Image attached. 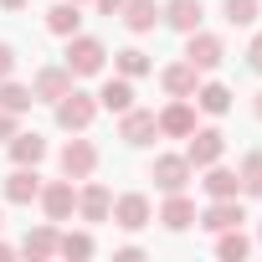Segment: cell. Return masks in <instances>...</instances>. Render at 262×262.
Returning a JSON list of instances; mask_svg holds the SVG:
<instances>
[{
  "instance_id": "26",
  "label": "cell",
  "mask_w": 262,
  "mask_h": 262,
  "mask_svg": "<svg viewBox=\"0 0 262 262\" xmlns=\"http://www.w3.org/2000/svg\"><path fill=\"white\" fill-rule=\"evenodd\" d=\"M247 252H252V242H247L236 226H226V231H221V242H216V257H226V262H242Z\"/></svg>"
},
{
  "instance_id": "23",
  "label": "cell",
  "mask_w": 262,
  "mask_h": 262,
  "mask_svg": "<svg viewBox=\"0 0 262 262\" xmlns=\"http://www.w3.org/2000/svg\"><path fill=\"white\" fill-rule=\"evenodd\" d=\"M211 175H206V190H211V201H226V195H236L242 190V180H236V170H216V165H206Z\"/></svg>"
},
{
  "instance_id": "34",
  "label": "cell",
  "mask_w": 262,
  "mask_h": 262,
  "mask_svg": "<svg viewBox=\"0 0 262 262\" xmlns=\"http://www.w3.org/2000/svg\"><path fill=\"white\" fill-rule=\"evenodd\" d=\"M98 11H108V16H113V11H123V0H98Z\"/></svg>"
},
{
  "instance_id": "38",
  "label": "cell",
  "mask_w": 262,
  "mask_h": 262,
  "mask_svg": "<svg viewBox=\"0 0 262 262\" xmlns=\"http://www.w3.org/2000/svg\"><path fill=\"white\" fill-rule=\"evenodd\" d=\"M77 6H82V0H77Z\"/></svg>"
},
{
  "instance_id": "22",
  "label": "cell",
  "mask_w": 262,
  "mask_h": 262,
  "mask_svg": "<svg viewBox=\"0 0 262 262\" xmlns=\"http://www.w3.org/2000/svg\"><path fill=\"white\" fill-rule=\"evenodd\" d=\"M31 103H36V93H31V88H21V82H11V77L0 82V108H6V113H26Z\"/></svg>"
},
{
  "instance_id": "8",
  "label": "cell",
  "mask_w": 262,
  "mask_h": 262,
  "mask_svg": "<svg viewBox=\"0 0 262 262\" xmlns=\"http://www.w3.org/2000/svg\"><path fill=\"white\" fill-rule=\"evenodd\" d=\"M185 180H190V160L185 155H160L155 160V185L170 195V190H185Z\"/></svg>"
},
{
  "instance_id": "25",
  "label": "cell",
  "mask_w": 262,
  "mask_h": 262,
  "mask_svg": "<svg viewBox=\"0 0 262 262\" xmlns=\"http://www.w3.org/2000/svg\"><path fill=\"white\" fill-rule=\"evenodd\" d=\"M195 103H201L206 113H226V108H231V88H221V82H206V88H195Z\"/></svg>"
},
{
  "instance_id": "9",
  "label": "cell",
  "mask_w": 262,
  "mask_h": 262,
  "mask_svg": "<svg viewBox=\"0 0 262 262\" xmlns=\"http://www.w3.org/2000/svg\"><path fill=\"white\" fill-rule=\"evenodd\" d=\"M185 62H190L195 72H211V67H221V41H216V36H206V31H190Z\"/></svg>"
},
{
  "instance_id": "31",
  "label": "cell",
  "mask_w": 262,
  "mask_h": 262,
  "mask_svg": "<svg viewBox=\"0 0 262 262\" xmlns=\"http://www.w3.org/2000/svg\"><path fill=\"white\" fill-rule=\"evenodd\" d=\"M11 72H16V52H11V47H6V41H0V82H6V77H11Z\"/></svg>"
},
{
  "instance_id": "11",
  "label": "cell",
  "mask_w": 262,
  "mask_h": 262,
  "mask_svg": "<svg viewBox=\"0 0 262 262\" xmlns=\"http://www.w3.org/2000/svg\"><path fill=\"white\" fill-rule=\"evenodd\" d=\"M113 221H118L123 231H139V226L149 221V201H144L139 190H134V195H118V201H113Z\"/></svg>"
},
{
  "instance_id": "20",
  "label": "cell",
  "mask_w": 262,
  "mask_h": 262,
  "mask_svg": "<svg viewBox=\"0 0 262 262\" xmlns=\"http://www.w3.org/2000/svg\"><path fill=\"white\" fill-rule=\"evenodd\" d=\"M77 206H82V221H108V211H113V195H108L103 185H88V190L77 195Z\"/></svg>"
},
{
  "instance_id": "12",
  "label": "cell",
  "mask_w": 262,
  "mask_h": 262,
  "mask_svg": "<svg viewBox=\"0 0 262 262\" xmlns=\"http://www.w3.org/2000/svg\"><path fill=\"white\" fill-rule=\"evenodd\" d=\"M190 128H195V108L180 98V103H170L165 113H160V134H170V139H190Z\"/></svg>"
},
{
  "instance_id": "6",
  "label": "cell",
  "mask_w": 262,
  "mask_h": 262,
  "mask_svg": "<svg viewBox=\"0 0 262 262\" xmlns=\"http://www.w3.org/2000/svg\"><path fill=\"white\" fill-rule=\"evenodd\" d=\"M118 134H123V144H149V139L160 134V118H155V113H144V108H123Z\"/></svg>"
},
{
  "instance_id": "30",
  "label": "cell",
  "mask_w": 262,
  "mask_h": 262,
  "mask_svg": "<svg viewBox=\"0 0 262 262\" xmlns=\"http://www.w3.org/2000/svg\"><path fill=\"white\" fill-rule=\"evenodd\" d=\"M257 11H262L257 0H226V21H231V26H252Z\"/></svg>"
},
{
  "instance_id": "32",
  "label": "cell",
  "mask_w": 262,
  "mask_h": 262,
  "mask_svg": "<svg viewBox=\"0 0 262 262\" xmlns=\"http://www.w3.org/2000/svg\"><path fill=\"white\" fill-rule=\"evenodd\" d=\"M11 134H16V113H6V108H0V144H6Z\"/></svg>"
},
{
  "instance_id": "16",
  "label": "cell",
  "mask_w": 262,
  "mask_h": 262,
  "mask_svg": "<svg viewBox=\"0 0 262 262\" xmlns=\"http://www.w3.org/2000/svg\"><path fill=\"white\" fill-rule=\"evenodd\" d=\"M98 103H103V108H113V113L134 108V82H128V77H108V82H103V93H98Z\"/></svg>"
},
{
  "instance_id": "24",
  "label": "cell",
  "mask_w": 262,
  "mask_h": 262,
  "mask_svg": "<svg viewBox=\"0 0 262 262\" xmlns=\"http://www.w3.org/2000/svg\"><path fill=\"white\" fill-rule=\"evenodd\" d=\"M57 242H62V236H57L52 226H36V231H26L21 252H26V257H52V252H57Z\"/></svg>"
},
{
  "instance_id": "5",
  "label": "cell",
  "mask_w": 262,
  "mask_h": 262,
  "mask_svg": "<svg viewBox=\"0 0 262 262\" xmlns=\"http://www.w3.org/2000/svg\"><path fill=\"white\" fill-rule=\"evenodd\" d=\"M41 211H47V221H67L72 216V206H77V190H72V180H52V185H41Z\"/></svg>"
},
{
  "instance_id": "28",
  "label": "cell",
  "mask_w": 262,
  "mask_h": 262,
  "mask_svg": "<svg viewBox=\"0 0 262 262\" xmlns=\"http://www.w3.org/2000/svg\"><path fill=\"white\" fill-rule=\"evenodd\" d=\"M236 180H242V190H247V195H262V155H247Z\"/></svg>"
},
{
  "instance_id": "35",
  "label": "cell",
  "mask_w": 262,
  "mask_h": 262,
  "mask_svg": "<svg viewBox=\"0 0 262 262\" xmlns=\"http://www.w3.org/2000/svg\"><path fill=\"white\" fill-rule=\"evenodd\" d=\"M0 6H6V11H21V6H26V0H0Z\"/></svg>"
},
{
  "instance_id": "37",
  "label": "cell",
  "mask_w": 262,
  "mask_h": 262,
  "mask_svg": "<svg viewBox=\"0 0 262 262\" xmlns=\"http://www.w3.org/2000/svg\"><path fill=\"white\" fill-rule=\"evenodd\" d=\"M257 118H262V93H257Z\"/></svg>"
},
{
  "instance_id": "1",
  "label": "cell",
  "mask_w": 262,
  "mask_h": 262,
  "mask_svg": "<svg viewBox=\"0 0 262 262\" xmlns=\"http://www.w3.org/2000/svg\"><path fill=\"white\" fill-rule=\"evenodd\" d=\"M221 155H226V134H221V128H190V149H185L190 170H206Z\"/></svg>"
},
{
  "instance_id": "15",
  "label": "cell",
  "mask_w": 262,
  "mask_h": 262,
  "mask_svg": "<svg viewBox=\"0 0 262 262\" xmlns=\"http://www.w3.org/2000/svg\"><path fill=\"white\" fill-rule=\"evenodd\" d=\"M41 155H47V139L36 134V128L31 134H11V160L16 165H41Z\"/></svg>"
},
{
  "instance_id": "27",
  "label": "cell",
  "mask_w": 262,
  "mask_h": 262,
  "mask_svg": "<svg viewBox=\"0 0 262 262\" xmlns=\"http://www.w3.org/2000/svg\"><path fill=\"white\" fill-rule=\"evenodd\" d=\"M144 72H149V57H144L139 47H123V52H118V77L134 82V77H144Z\"/></svg>"
},
{
  "instance_id": "14",
  "label": "cell",
  "mask_w": 262,
  "mask_h": 262,
  "mask_svg": "<svg viewBox=\"0 0 262 262\" xmlns=\"http://www.w3.org/2000/svg\"><path fill=\"white\" fill-rule=\"evenodd\" d=\"M160 16H165L175 31H185V36H190V31L201 26V0H170V6H165Z\"/></svg>"
},
{
  "instance_id": "19",
  "label": "cell",
  "mask_w": 262,
  "mask_h": 262,
  "mask_svg": "<svg viewBox=\"0 0 262 262\" xmlns=\"http://www.w3.org/2000/svg\"><path fill=\"white\" fill-rule=\"evenodd\" d=\"M160 82H165L170 98H190V93H195V67H190V62H175V67H165Z\"/></svg>"
},
{
  "instance_id": "36",
  "label": "cell",
  "mask_w": 262,
  "mask_h": 262,
  "mask_svg": "<svg viewBox=\"0 0 262 262\" xmlns=\"http://www.w3.org/2000/svg\"><path fill=\"white\" fill-rule=\"evenodd\" d=\"M6 257H11V247H6V242H0V262H6Z\"/></svg>"
},
{
  "instance_id": "18",
  "label": "cell",
  "mask_w": 262,
  "mask_h": 262,
  "mask_svg": "<svg viewBox=\"0 0 262 262\" xmlns=\"http://www.w3.org/2000/svg\"><path fill=\"white\" fill-rule=\"evenodd\" d=\"M123 21H128V31H155L160 6L155 0H123Z\"/></svg>"
},
{
  "instance_id": "4",
  "label": "cell",
  "mask_w": 262,
  "mask_h": 262,
  "mask_svg": "<svg viewBox=\"0 0 262 262\" xmlns=\"http://www.w3.org/2000/svg\"><path fill=\"white\" fill-rule=\"evenodd\" d=\"M41 195V175H36V165H16L11 175H6V201L11 206H31Z\"/></svg>"
},
{
  "instance_id": "3",
  "label": "cell",
  "mask_w": 262,
  "mask_h": 262,
  "mask_svg": "<svg viewBox=\"0 0 262 262\" xmlns=\"http://www.w3.org/2000/svg\"><path fill=\"white\" fill-rule=\"evenodd\" d=\"M103 41L98 36H72V47H67V67H72V77H93L98 67H103Z\"/></svg>"
},
{
  "instance_id": "7",
  "label": "cell",
  "mask_w": 262,
  "mask_h": 262,
  "mask_svg": "<svg viewBox=\"0 0 262 262\" xmlns=\"http://www.w3.org/2000/svg\"><path fill=\"white\" fill-rule=\"evenodd\" d=\"M93 165H98V149H93L88 139H72V144L62 149V175H67V180H88Z\"/></svg>"
},
{
  "instance_id": "33",
  "label": "cell",
  "mask_w": 262,
  "mask_h": 262,
  "mask_svg": "<svg viewBox=\"0 0 262 262\" xmlns=\"http://www.w3.org/2000/svg\"><path fill=\"white\" fill-rule=\"evenodd\" d=\"M247 62H252V72H262V36H252V47H247Z\"/></svg>"
},
{
  "instance_id": "13",
  "label": "cell",
  "mask_w": 262,
  "mask_h": 262,
  "mask_svg": "<svg viewBox=\"0 0 262 262\" xmlns=\"http://www.w3.org/2000/svg\"><path fill=\"white\" fill-rule=\"evenodd\" d=\"M67 88H72V67H41V72H36V82H31V93H36V98H47V103H57Z\"/></svg>"
},
{
  "instance_id": "10",
  "label": "cell",
  "mask_w": 262,
  "mask_h": 262,
  "mask_svg": "<svg viewBox=\"0 0 262 262\" xmlns=\"http://www.w3.org/2000/svg\"><path fill=\"white\" fill-rule=\"evenodd\" d=\"M247 221V211L236 206V195H226V201H211L206 211H201V226L206 231H226V226H242Z\"/></svg>"
},
{
  "instance_id": "21",
  "label": "cell",
  "mask_w": 262,
  "mask_h": 262,
  "mask_svg": "<svg viewBox=\"0 0 262 262\" xmlns=\"http://www.w3.org/2000/svg\"><path fill=\"white\" fill-rule=\"evenodd\" d=\"M160 221L170 226V231H185L190 221H195V206L180 195V190H170V201H165V211H160Z\"/></svg>"
},
{
  "instance_id": "17",
  "label": "cell",
  "mask_w": 262,
  "mask_h": 262,
  "mask_svg": "<svg viewBox=\"0 0 262 262\" xmlns=\"http://www.w3.org/2000/svg\"><path fill=\"white\" fill-rule=\"evenodd\" d=\"M77 21H82L77 16V0H62V6L47 11V31L52 36H77Z\"/></svg>"
},
{
  "instance_id": "2",
  "label": "cell",
  "mask_w": 262,
  "mask_h": 262,
  "mask_svg": "<svg viewBox=\"0 0 262 262\" xmlns=\"http://www.w3.org/2000/svg\"><path fill=\"white\" fill-rule=\"evenodd\" d=\"M93 113H98V98H88V93H77V88H67V93L57 98V123H62V128H88Z\"/></svg>"
},
{
  "instance_id": "29",
  "label": "cell",
  "mask_w": 262,
  "mask_h": 262,
  "mask_svg": "<svg viewBox=\"0 0 262 262\" xmlns=\"http://www.w3.org/2000/svg\"><path fill=\"white\" fill-rule=\"evenodd\" d=\"M57 252H62V257H93V236H88V231H67V236L57 242Z\"/></svg>"
}]
</instances>
